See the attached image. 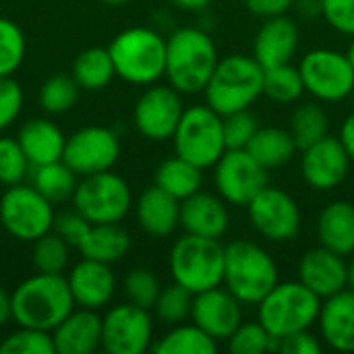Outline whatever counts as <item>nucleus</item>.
Returning <instances> with one entry per match:
<instances>
[{
	"instance_id": "51",
	"label": "nucleus",
	"mask_w": 354,
	"mask_h": 354,
	"mask_svg": "<svg viewBox=\"0 0 354 354\" xmlns=\"http://www.w3.org/2000/svg\"><path fill=\"white\" fill-rule=\"evenodd\" d=\"M340 143L344 145L351 162H354V112L346 116V120L342 122V129H340Z\"/></svg>"
},
{
	"instance_id": "5",
	"label": "nucleus",
	"mask_w": 354,
	"mask_h": 354,
	"mask_svg": "<svg viewBox=\"0 0 354 354\" xmlns=\"http://www.w3.org/2000/svg\"><path fill=\"white\" fill-rule=\"evenodd\" d=\"M116 77L133 85H153L166 75V37L151 27H129L108 46Z\"/></svg>"
},
{
	"instance_id": "8",
	"label": "nucleus",
	"mask_w": 354,
	"mask_h": 354,
	"mask_svg": "<svg viewBox=\"0 0 354 354\" xmlns=\"http://www.w3.org/2000/svg\"><path fill=\"white\" fill-rule=\"evenodd\" d=\"M176 156L189 160L201 170L214 168V164L228 149L224 139L222 116L205 106L185 108L180 122L172 135Z\"/></svg>"
},
{
	"instance_id": "32",
	"label": "nucleus",
	"mask_w": 354,
	"mask_h": 354,
	"mask_svg": "<svg viewBox=\"0 0 354 354\" xmlns=\"http://www.w3.org/2000/svg\"><path fill=\"white\" fill-rule=\"evenodd\" d=\"M75 81L79 83L81 89L85 91H100L110 81L116 77L112 56L108 48H87L83 50L75 62H73V73Z\"/></svg>"
},
{
	"instance_id": "21",
	"label": "nucleus",
	"mask_w": 354,
	"mask_h": 354,
	"mask_svg": "<svg viewBox=\"0 0 354 354\" xmlns=\"http://www.w3.org/2000/svg\"><path fill=\"white\" fill-rule=\"evenodd\" d=\"M75 305L83 309H102L106 307L116 290V278L110 270V263L83 257L66 276Z\"/></svg>"
},
{
	"instance_id": "56",
	"label": "nucleus",
	"mask_w": 354,
	"mask_h": 354,
	"mask_svg": "<svg viewBox=\"0 0 354 354\" xmlns=\"http://www.w3.org/2000/svg\"><path fill=\"white\" fill-rule=\"evenodd\" d=\"M102 2L112 4V6H120V4H127V2H131V0H102Z\"/></svg>"
},
{
	"instance_id": "44",
	"label": "nucleus",
	"mask_w": 354,
	"mask_h": 354,
	"mask_svg": "<svg viewBox=\"0 0 354 354\" xmlns=\"http://www.w3.org/2000/svg\"><path fill=\"white\" fill-rule=\"evenodd\" d=\"M224 139L228 149H245L259 129V120L251 110H239L222 116Z\"/></svg>"
},
{
	"instance_id": "1",
	"label": "nucleus",
	"mask_w": 354,
	"mask_h": 354,
	"mask_svg": "<svg viewBox=\"0 0 354 354\" xmlns=\"http://www.w3.org/2000/svg\"><path fill=\"white\" fill-rule=\"evenodd\" d=\"M10 307L19 326L52 332L75 309V299L64 274L37 272L15 288Z\"/></svg>"
},
{
	"instance_id": "11",
	"label": "nucleus",
	"mask_w": 354,
	"mask_h": 354,
	"mask_svg": "<svg viewBox=\"0 0 354 354\" xmlns=\"http://www.w3.org/2000/svg\"><path fill=\"white\" fill-rule=\"evenodd\" d=\"M305 91L319 102H342L354 89V66L346 52L334 48H315L299 64Z\"/></svg>"
},
{
	"instance_id": "2",
	"label": "nucleus",
	"mask_w": 354,
	"mask_h": 354,
	"mask_svg": "<svg viewBox=\"0 0 354 354\" xmlns=\"http://www.w3.org/2000/svg\"><path fill=\"white\" fill-rule=\"evenodd\" d=\"M218 60L214 39L199 27H180L166 37L164 77L180 93L203 91Z\"/></svg>"
},
{
	"instance_id": "13",
	"label": "nucleus",
	"mask_w": 354,
	"mask_h": 354,
	"mask_svg": "<svg viewBox=\"0 0 354 354\" xmlns=\"http://www.w3.org/2000/svg\"><path fill=\"white\" fill-rule=\"evenodd\" d=\"M153 342L149 309L133 303L116 305L102 317V348L108 354H143Z\"/></svg>"
},
{
	"instance_id": "40",
	"label": "nucleus",
	"mask_w": 354,
	"mask_h": 354,
	"mask_svg": "<svg viewBox=\"0 0 354 354\" xmlns=\"http://www.w3.org/2000/svg\"><path fill=\"white\" fill-rule=\"evenodd\" d=\"M27 52V41L21 27L0 17V77H12V73L23 64Z\"/></svg>"
},
{
	"instance_id": "9",
	"label": "nucleus",
	"mask_w": 354,
	"mask_h": 354,
	"mask_svg": "<svg viewBox=\"0 0 354 354\" xmlns=\"http://www.w3.org/2000/svg\"><path fill=\"white\" fill-rule=\"evenodd\" d=\"M131 205L129 183L110 170L81 176L73 193V207L91 224H118Z\"/></svg>"
},
{
	"instance_id": "6",
	"label": "nucleus",
	"mask_w": 354,
	"mask_h": 354,
	"mask_svg": "<svg viewBox=\"0 0 354 354\" xmlns=\"http://www.w3.org/2000/svg\"><path fill=\"white\" fill-rule=\"evenodd\" d=\"M322 299L301 280L278 282L259 303L257 319L274 338H284L301 330H311L322 311Z\"/></svg>"
},
{
	"instance_id": "16",
	"label": "nucleus",
	"mask_w": 354,
	"mask_h": 354,
	"mask_svg": "<svg viewBox=\"0 0 354 354\" xmlns=\"http://www.w3.org/2000/svg\"><path fill=\"white\" fill-rule=\"evenodd\" d=\"M183 93L172 85H149L137 100L133 122L137 131L151 141L172 139L185 112Z\"/></svg>"
},
{
	"instance_id": "39",
	"label": "nucleus",
	"mask_w": 354,
	"mask_h": 354,
	"mask_svg": "<svg viewBox=\"0 0 354 354\" xmlns=\"http://www.w3.org/2000/svg\"><path fill=\"white\" fill-rule=\"evenodd\" d=\"M226 342L232 354H266L278 348V338H274L259 319L243 322Z\"/></svg>"
},
{
	"instance_id": "54",
	"label": "nucleus",
	"mask_w": 354,
	"mask_h": 354,
	"mask_svg": "<svg viewBox=\"0 0 354 354\" xmlns=\"http://www.w3.org/2000/svg\"><path fill=\"white\" fill-rule=\"evenodd\" d=\"M346 288L354 290V253L351 255V261H346Z\"/></svg>"
},
{
	"instance_id": "53",
	"label": "nucleus",
	"mask_w": 354,
	"mask_h": 354,
	"mask_svg": "<svg viewBox=\"0 0 354 354\" xmlns=\"http://www.w3.org/2000/svg\"><path fill=\"white\" fill-rule=\"evenodd\" d=\"M12 319V307H10V295L0 286V326Z\"/></svg>"
},
{
	"instance_id": "4",
	"label": "nucleus",
	"mask_w": 354,
	"mask_h": 354,
	"mask_svg": "<svg viewBox=\"0 0 354 354\" xmlns=\"http://www.w3.org/2000/svg\"><path fill=\"white\" fill-rule=\"evenodd\" d=\"M278 282V266L261 245L239 239L224 247L222 284L243 305H257Z\"/></svg>"
},
{
	"instance_id": "36",
	"label": "nucleus",
	"mask_w": 354,
	"mask_h": 354,
	"mask_svg": "<svg viewBox=\"0 0 354 354\" xmlns=\"http://www.w3.org/2000/svg\"><path fill=\"white\" fill-rule=\"evenodd\" d=\"M79 91L81 87L73 75H52L39 87V106L48 114H64L77 104Z\"/></svg>"
},
{
	"instance_id": "24",
	"label": "nucleus",
	"mask_w": 354,
	"mask_h": 354,
	"mask_svg": "<svg viewBox=\"0 0 354 354\" xmlns=\"http://www.w3.org/2000/svg\"><path fill=\"white\" fill-rule=\"evenodd\" d=\"M324 342L338 353H354V290L344 288L324 299L317 317Z\"/></svg>"
},
{
	"instance_id": "49",
	"label": "nucleus",
	"mask_w": 354,
	"mask_h": 354,
	"mask_svg": "<svg viewBox=\"0 0 354 354\" xmlns=\"http://www.w3.org/2000/svg\"><path fill=\"white\" fill-rule=\"evenodd\" d=\"M247 10L259 19H270V17H280L286 15L292 8L295 0H243Z\"/></svg>"
},
{
	"instance_id": "20",
	"label": "nucleus",
	"mask_w": 354,
	"mask_h": 354,
	"mask_svg": "<svg viewBox=\"0 0 354 354\" xmlns=\"http://www.w3.org/2000/svg\"><path fill=\"white\" fill-rule=\"evenodd\" d=\"M299 39V25L288 15L263 19V25L253 39V58L263 68L286 64L297 54Z\"/></svg>"
},
{
	"instance_id": "26",
	"label": "nucleus",
	"mask_w": 354,
	"mask_h": 354,
	"mask_svg": "<svg viewBox=\"0 0 354 354\" xmlns=\"http://www.w3.org/2000/svg\"><path fill=\"white\" fill-rule=\"evenodd\" d=\"M17 141L21 149L25 151L29 164L41 166V164L62 160L66 137L48 118H33V120H27L19 129Z\"/></svg>"
},
{
	"instance_id": "55",
	"label": "nucleus",
	"mask_w": 354,
	"mask_h": 354,
	"mask_svg": "<svg viewBox=\"0 0 354 354\" xmlns=\"http://www.w3.org/2000/svg\"><path fill=\"white\" fill-rule=\"evenodd\" d=\"M346 56H348L351 64L354 66V35H353V41H351V44H348V48H346Z\"/></svg>"
},
{
	"instance_id": "52",
	"label": "nucleus",
	"mask_w": 354,
	"mask_h": 354,
	"mask_svg": "<svg viewBox=\"0 0 354 354\" xmlns=\"http://www.w3.org/2000/svg\"><path fill=\"white\" fill-rule=\"evenodd\" d=\"M168 2L174 8L187 10V12H201V10H205L212 4V0H168Z\"/></svg>"
},
{
	"instance_id": "38",
	"label": "nucleus",
	"mask_w": 354,
	"mask_h": 354,
	"mask_svg": "<svg viewBox=\"0 0 354 354\" xmlns=\"http://www.w3.org/2000/svg\"><path fill=\"white\" fill-rule=\"evenodd\" d=\"M71 259V245L54 230L33 241V266L44 274H62Z\"/></svg>"
},
{
	"instance_id": "37",
	"label": "nucleus",
	"mask_w": 354,
	"mask_h": 354,
	"mask_svg": "<svg viewBox=\"0 0 354 354\" xmlns=\"http://www.w3.org/2000/svg\"><path fill=\"white\" fill-rule=\"evenodd\" d=\"M193 299L195 295L189 292L185 286L172 282L168 286H164L156 299V305H153V311L158 315V319L166 326H178V324H185L189 317H191V311H193Z\"/></svg>"
},
{
	"instance_id": "57",
	"label": "nucleus",
	"mask_w": 354,
	"mask_h": 354,
	"mask_svg": "<svg viewBox=\"0 0 354 354\" xmlns=\"http://www.w3.org/2000/svg\"><path fill=\"white\" fill-rule=\"evenodd\" d=\"M351 97H353V100H354V89H353V93H351Z\"/></svg>"
},
{
	"instance_id": "41",
	"label": "nucleus",
	"mask_w": 354,
	"mask_h": 354,
	"mask_svg": "<svg viewBox=\"0 0 354 354\" xmlns=\"http://www.w3.org/2000/svg\"><path fill=\"white\" fill-rule=\"evenodd\" d=\"M0 354H56L52 332L19 326L17 332L2 340Z\"/></svg>"
},
{
	"instance_id": "30",
	"label": "nucleus",
	"mask_w": 354,
	"mask_h": 354,
	"mask_svg": "<svg viewBox=\"0 0 354 354\" xmlns=\"http://www.w3.org/2000/svg\"><path fill=\"white\" fill-rule=\"evenodd\" d=\"M156 185L172 197H176L178 201H183L193 193L201 191L203 170L180 156H172L158 166Z\"/></svg>"
},
{
	"instance_id": "12",
	"label": "nucleus",
	"mask_w": 354,
	"mask_h": 354,
	"mask_svg": "<svg viewBox=\"0 0 354 354\" xmlns=\"http://www.w3.org/2000/svg\"><path fill=\"white\" fill-rule=\"evenodd\" d=\"M268 185V168H263L247 149H226L214 164L216 193L230 205L247 207Z\"/></svg>"
},
{
	"instance_id": "47",
	"label": "nucleus",
	"mask_w": 354,
	"mask_h": 354,
	"mask_svg": "<svg viewBox=\"0 0 354 354\" xmlns=\"http://www.w3.org/2000/svg\"><path fill=\"white\" fill-rule=\"evenodd\" d=\"M91 222H87L77 209L73 212H64V214H56L54 218V232L60 234L71 247H77L81 243V239L85 236L87 228Z\"/></svg>"
},
{
	"instance_id": "7",
	"label": "nucleus",
	"mask_w": 354,
	"mask_h": 354,
	"mask_svg": "<svg viewBox=\"0 0 354 354\" xmlns=\"http://www.w3.org/2000/svg\"><path fill=\"white\" fill-rule=\"evenodd\" d=\"M168 268L172 280L193 295L222 286L224 247L220 239L185 234L170 249Z\"/></svg>"
},
{
	"instance_id": "46",
	"label": "nucleus",
	"mask_w": 354,
	"mask_h": 354,
	"mask_svg": "<svg viewBox=\"0 0 354 354\" xmlns=\"http://www.w3.org/2000/svg\"><path fill=\"white\" fill-rule=\"evenodd\" d=\"M322 17L342 35H354V0H322Z\"/></svg>"
},
{
	"instance_id": "48",
	"label": "nucleus",
	"mask_w": 354,
	"mask_h": 354,
	"mask_svg": "<svg viewBox=\"0 0 354 354\" xmlns=\"http://www.w3.org/2000/svg\"><path fill=\"white\" fill-rule=\"evenodd\" d=\"M278 353L284 354H317L322 353V342L311 330H301L278 340Z\"/></svg>"
},
{
	"instance_id": "34",
	"label": "nucleus",
	"mask_w": 354,
	"mask_h": 354,
	"mask_svg": "<svg viewBox=\"0 0 354 354\" xmlns=\"http://www.w3.org/2000/svg\"><path fill=\"white\" fill-rule=\"evenodd\" d=\"M330 129V118L326 114V110L319 104L307 102L295 108L292 116H290V135L297 143V147L303 151L305 147L313 145L315 141H319L322 137L328 135Z\"/></svg>"
},
{
	"instance_id": "23",
	"label": "nucleus",
	"mask_w": 354,
	"mask_h": 354,
	"mask_svg": "<svg viewBox=\"0 0 354 354\" xmlns=\"http://www.w3.org/2000/svg\"><path fill=\"white\" fill-rule=\"evenodd\" d=\"M56 354H91L102 348V317L93 309L71 311L52 330Z\"/></svg>"
},
{
	"instance_id": "33",
	"label": "nucleus",
	"mask_w": 354,
	"mask_h": 354,
	"mask_svg": "<svg viewBox=\"0 0 354 354\" xmlns=\"http://www.w3.org/2000/svg\"><path fill=\"white\" fill-rule=\"evenodd\" d=\"M79 176L62 162H50L41 166H33V187L52 203H62L73 199Z\"/></svg>"
},
{
	"instance_id": "27",
	"label": "nucleus",
	"mask_w": 354,
	"mask_h": 354,
	"mask_svg": "<svg viewBox=\"0 0 354 354\" xmlns=\"http://www.w3.org/2000/svg\"><path fill=\"white\" fill-rule=\"evenodd\" d=\"M319 245L351 257L354 253V203L338 199L328 203L317 218Z\"/></svg>"
},
{
	"instance_id": "15",
	"label": "nucleus",
	"mask_w": 354,
	"mask_h": 354,
	"mask_svg": "<svg viewBox=\"0 0 354 354\" xmlns=\"http://www.w3.org/2000/svg\"><path fill=\"white\" fill-rule=\"evenodd\" d=\"M251 226L272 243H288L301 230L299 203L278 187H266L247 205Z\"/></svg>"
},
{
	"instance_id": "14",
	"label": "nucleus",
	"mask_w": 354,
	"mask_h": 354,
	"mask_svg": "<svg viewBox=\"0 0 354 354\" xmlns=\"http://www.w3.org/2000/svg\"><path fill=\"white\" fill-rule=\"evenodd\" d=\"M120 156V141L112 129L106 127H83L66 137L62 162L81 178L97 172L112 170Z\"/></svg>"
},
{
	"instance_id": "22",
	"label": "nucleus",
	"mask_w": 354,
	"mask_h": 354,
	"mask_svg": "<svg viewBox=\"0 0 354 354\" xmlns=\"http://www.w3.org/2000/svg\"><path fill=\"white\" fill-rule=\"evenodd\" d=\"M299 280L324 301L346 288V261L342 255L319 245L301 257Z\"/></svg>"
},
{
	"instance_id": "17",
	"label": "nucleus",
	"mask_w": 354,
	"mask_h": 354,
	"mask_svg": "<svg viewBox=\"0 0 354 354\" xmlns=\"http://www.w3.org/2000/svg\"><path fill=\"white\" fill-rule=\"evenodd\" d=\"M351 164L353 162L340 139L326 135L303 149L301 174L309 187L317 191H332L344 183Z\"/></svg>"
},
{
	"instance_id": "28",
	"label": "nucleus",
	"mask_w": 354,
	"mask_h": 354,
	"mask_svg": "<svg viewBox=\"0 0 354 354\" xmlns=\"http://www.w3.org/2000/svg\"><path fill=\"white\" fill-rule=\"evenodd\" d=\"M77 249L87 259L114 263L129 253L131 236L120 224H89Z\"/></svg>"
},
{
	"instance_id": "3",
	"label": "nucleus",
	"mask_w": 354,
	"mask_h": 354,
	"mask_svg": "<svg viewBox=\"0 0 354 354\" xmlns=\"http://www.w3.org/2000/svg\"><path fill=\"white\" fill-rule=\"evenodd\" d=\"M266 68L247 54H230L218 60L207 85L205 102L220 116L249 110L263 95Z\"/></svg>"
},
{
	"instance_id": "50",
	"label": "nucleus",
	"mask_w": 354,
	"mask_h": 354,
	"mask_svg": "<svg viewBox=\"0 0 354 354\" xmlns=\"http://www.w3.org/2000/svg\"><path fill=\"white\" fill-rule=\"evenodd\" d=\"M292 10L305 19V21H313L317 17H322L324 8H322V0H295L292 2Z\"/></svg>"
},
{
	"instance_id": "45",
	"label": "nucleus",
	"mask_w": 354,
	"mask_h": 354,
	"mask_svg": "<svg viewBox=\"0 0 354 354\" xmlns=\"http://www.w3.org/2000/svg\"><path fill=\"white\" fill-rule=\"evenodd\" d=\"M23 89L12 77H0V131L8 129L21 114Z\"/></svg>"
},
{
	"instance_id": "35",
	"label": "nucleus",
	"mask_w": 354,
	"mask_h": 354,
	"mask_svg": "<svg viewBox=\"0 0 354 354\" xmlns=\"http://www.w3.org/2000/svg\"><path fill=\"white\" fill-rule=\"evenodd\" d=\"M305 93V83L299 66L290 62L266 68L263 73V95L276 104H292Z\"/></svg>"
},
{
	"instance_id": "18",
	"label": "nucleus",
	"mask_w": 354,
	"mask_h": 354,
	"mask_svg": "<svg viewBox=\"0 0 354 354\" xmlns=\"http://www.w3.org/2000/svg\"><path fill=\"white\" fill-rule=\"evenodd\" d=\"M191 319L214 340H228L243 324V303L226 286H216L195 295Z\"/></svg>"
},
{
	"instance_id": "19",
	"label": "nucleus",
	"mask_w": 354,
	"mask_h": 354,
	"mask_svg": "<svg viewBox=\"0 0 354 354\" xmlns=\"http://www.w3.org/2000/svg\"><path fill=\"white\" fill-rule=\"evenodd\" d=\"M180 228L187 234L222 239L230 228V212L226 201L218 193H193L180 201Z\"/></svg>"
},
{
	"instance_id": "43",
	"label": "nucleus",
	"mask_w": 354,
	"mask_h": 354,
	"mask_svg": "<svg viewBox=\"0 0 354 354\" xmlns=\"http://www.w3.org/2000/svg\"><path fill=\"white\" fill-rule=\"evenodd\" d=\"M29 166L31 164L17 139L0 137V183L6 187L23 183Z\"/></svg>"
},
{
	"instance_id": "29",
	"label": "nucleus",
	"mask_w": 354,
	"mask_h": 354,
	"mask_svg": "<svg viewBox=\"0 0 354 354\" xmlns=\"http://www.w3.org/2000/svg\"><path fill=\"white\" fill-rule=\"evenodd\" d=\"M263 168H280L295 158L299 149L290 131L280 127H259L249 145L245 147Z\"/></svg>"
},
{
	"instance_id": "25",
	"label": "nucleus",
	"mask_w": 354,
	"mask_h": 354,
	"mask_svg": "<svg viewBox=\"0 0 354 354\" xmlns=\"http://www.w3.org/2000/svg\"><path fill=\"white\" fill-rule=\"evenodd\" d=\"M135 214L141 230L156 239L168 236L180 226V201L158 185L139 195Z\"/></svg>"
},
{
	"instance_id": "42",
	"label": "nucleus",
	"mask_w": 354,
	"mask_h": 354,
	"mask_svg": "<svg viewBox=\"0 0 354 354\" xmlns=\"http://www.w3.org/2000/svg\"><path fill=\"white\" fill-rule=\"evenodd\" d=\"M124 295L129 299V303L143 307V309H153L156 299L162 290V284L158 280V276L147 270V268H135L127 274L124 278Z\"/></svg>"
},
{
	"instance_id": "10",
	"label": "nucleus",
	"mask_w": 354,
	"mask_h": 354,
	"mask_svg": "<svg viewBox=\"0 0 354 354\" xmlns=\"http://www.w3.org/2000/svg\"><path fill=\"white\" fill-rule=\"evenodd\" d=\"M54 203L33 185H10L0 197V224L17 241H37L54 228Z\"/></svg>"
},
{
	"instance_id": "31",
	"label": "nucleus",
	"mask_w": 354,
	"mask_h": 354,
	"mask_svg": "<svg viewBox=\"0 0 354 354\" xmlns=\"http://www.w3.org/2000/svg\"><path fill=\"white\" fill-rule=\"evenodd\" d=\"M151 351L158 354H214L218 353V340L197 324H178L151 344Z\"/></svg>"
}]
</instances>
